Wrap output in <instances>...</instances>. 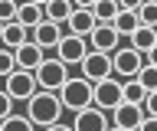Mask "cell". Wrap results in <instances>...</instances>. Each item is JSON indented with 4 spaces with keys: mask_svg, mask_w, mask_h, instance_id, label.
Masks as SVG:
<instances>
[{
    "mask_svg": "<svg viewBox=\"0 0 157 131\" xmlns=\"http://www.w3.org/2000/svg\"><path fill=\"white\" fill-rule=\"evenodd\" d=\"M62 111H66V105L59 98V92H36L26 102V118L43 131L52 125H62Z\"/></svg>",
    "mask_w": 157,
    "mask_h": 131,
    "instance_id": "6da1fadb",
    "label": "cell"
},
{
    "mask_svg": "<svg viewBox=\"0 0 157 131\" xmlns=\"http://www.w3.org/2000/svg\"><path fill=\"white\" fill-rule=\"evenodd\" d=\"M59 98H62L66 111L78 115V111H85V108L95 105V85L88 79H69L66 85H62V92H59Z\"/></svg>",
    "mask_w": 157,
    "mask_h": 131,
    "instance_id": "7a4b0ae2",
    "label": "cell"
},
{
    "mask_svg": "<svg viewBox=\"0 0 157 131\" xmlns=\"http://www.w3.org/2000/svg\"><path fill=\"white\" fill-rule=\"evenodd\" d=\"M36 82L43 92H62V85L69 82V66L59 56H46V62L36 69Z\"/></svg>",
    "mask_w": 157,
    "mask_h": 131,
    "instance_id": "3957f363",
    "label": "cell"
},
{
    "mask_svg": "<svg viewBox=\"0 0 157 131\" xmlns=\"http://www.w3.org/2000/svg\"><path fill=\"white\" fill-rule=\"evenodd\" d=\"M7 85H3V92H7L13 102H29L36 92H43L39 89V82H36V72H23V69H17L10 79H3Z\"/></svg>",
    "mask_w": 157,
    "mask_h": 131,
    "instance_id": "277c9868",
    "label": "cell"
},
{
    "mask_svg": "<svg viewBox=\"0 0 157 131\" xmlns=\"http://www.w3.org/2000/svg\"><path fill=\"white\" fill-rule=\"evenodd\" d=\"M111 72H115V56H108V52H88L85 62H82V79H88L92 85H98V82L111 79Z\"/></svg>",
    "mask_w": 157,
    "mask_h": 131,
    "instance_id": "5b68a950",
    "label": "cell"
},
{
    "mask_svg": "<svg viewBox=\"0 0 157 131\" xmlns=\"http://www.w3.org/2000/svg\"><path fill=\"white\" fill-rule=\"evenodd\" d=\"M121 105H124V82L105 79V82H98V85H95V108L115 115Z\"/></svg>",
    "mask_w": 157,
    "mask_h": 131,
    "instance_id": "8992f818",
    "label": "cell"
},
{
    "mask_svg": "<svg viewBox=\"0 0 157 131\" xmlns=\"http://www.w3.org/2000/svg\"><path fill=\"white\" fill-rule=\"evenodd\" d=\"M141 69H144V52H137L131 43L115 52V72L121 75V79H137Z\"/></svg>",
    "mask_w": 157,
    "mask_h": 131,
    "instance_id": "52a82bcc",
    "label": "cell"
},
{
    "mask_svg": "<svg viewBox=\"0 0 157 131\" xmlns=\"http://www.w3.org/2000/svg\"><path fill=\"white\" fill-rule=\"evenodd\" d=\"M92 7H95V3H78V7H75L72 20L66 23L72 36H82V40H88V36L95 33V26H98V17H95V10H92Z\"/></svg>",
    "mask_w": 157,
    "mask_h": 131,
    "instance_id": "ba28073f",
    "label": "cell"
},
{
    "mask_svg": "<svg viewBox=\"0 0 157 131\" xmlns=\"http://www.w3.org/2000/svg\"><path fill=\"white\" fill-rule=\"evenodd\" d=\"M88 40H82V36H72V33H66V40L59 43V49H56V56L66 66H82L85 62V56H88Z\"/></svg>",
    "mask_w": 157,
    "mask_h": 131,
    "instance_id": "9c48e42d",
    "label": "cell"
},
{
    "mask_svg": "<svg viewBox=\"0 0 157 131\" xmlns=\"http://www.w3.org/2000/svg\"><path fill=\"white\" fill-rule=\"evenodd\" d=\"M118 40H121V33L115 30V23H98L95 33L88 36V43H92V49L95 52H108V56H115L121 46H118Z\"/></svg>",
    "mask_w": 157,
    "mask_h": 131,
    "instance_id": "30bf717a",
    "label": "cell"
},
{
    "mask_svg": "<svg viewBox=\"0 0 157 131\" xmlns=\"http://www.w3.org/2000/svg\"><path fill=\"white\" fill-rule=\"evenodd\" d=\"M62 40H66V33H62V26H59V23H49V20H43V23L36 26V30H33V43H36L39 49H46V52H49V49L56 52Z\"/></svg>",
    "mask_w": 157,
    "mask_h": 131,
    "instance_id": "8fae6325",
    "label": "cell"
},
{
    "mask_svg": "<svg viewBox=\"0 0 157 131\" xmlns=\"http://www.w3.org/2000/svg\"><path fill=\"white\" fill-rule=\"evenodd\" d=\"M144 118H147L144 105H128V102H124V105L115 111V128H121V131H141Z\"/></svg>",
    "mask_w": 157,
    "mask_h": 131,
    "instance_id": "7c38bea8",
    "label": "cell"
},
{
    "mask_svg": "<svg viewBox=\"0 0 157 131\" xmlns=\"http://www.w3.org/2000/svg\"><path fill=\"white\" fill-rule=\"evenodd\" d=\"M72 128L75 131H108L111 125H108V118H105V111L101 108H85V111H78L75 118H72Z\"/></svg>",
    "mask_w": 157,
    "mask_h": 131,
    "instance_id": "4fadbf2b",
    "label": "cell"
},
{
    "mask_svg": "<svg viewBox=\"0 0 157 131\" xmlns=\"http://www.w3.org/2000/svg\"><path fill=\"white\" fill-rule=\"evenodd\" d=\"M46 56H49L46 49H39L36 43L29 40L26 46H23V49L17 52V66H20V69H23V72H36L39 66H43V62H46Z\"/></svg>",
    "mask_w": 157,
    "mask_h": 131,
    "instance_id": "5bb4252c",
    "label": "cell"
},
{
    "mask_svg": "<svg viewBox=\"0 0 157 131\" xmlns=\"http://www.w3.org/2000/svg\"><path fill=\"white\" fill-rule=\"evenodd\" d=\"M26 26H23V23H7V26H3V40H0V46H3V49H13V52H20L23 49V46H26Z\"/></svg>",
    "mask_w": 157,
    "mask_h": 131,
    "instance_id": "9a60e30c",
    "label": "cell"
},
{
    "mask_svg": "<svg viewBox=\"0 0 157 131\" xmlns=\"http://www.w3.org/2000/svg\"><path fill=\"white\" fill-rule=\"evenodd\" d=\"M43 7H46V20L59 23V26H66V23L72 20V13H75V7H72L69 0H49V3H43Z\"/></svg>",
    "mask_w": 157,
    "mask_h": 131,
    "instance_id": "2e32d148",
    "label": "cell"
},
{
    "mask_svg": "<svg viewBox=\"0 0 157 131\" xmlns=\"http://www.w3.org/2000/svg\"><path fill=\"white\" fill-rule=\"evenodd\" d=\"M141 26V17H137V7H121V13H118V20H115V30L121 33V36H134V30Z\"/></svg>",
    "mask_w": 157,
    "mask_h": 131,
    "instance_id": "e0dca14e",
    "label": "cell"
},
{
    "mask_svg": "<svg viewBox=\"0 0 157 131\" xmlns=\"http://www.w3.org/2000/svg\"><path fill=\"white\" fill-rule=\"evenodd\" d=\"M131 46H134L137 52L151 56V52L157 49V30H151V26H137L134 36H131Z\"/></svg>",
    "mask_w": 157,
    "mask_h": 131,
    "instance_id": "ac0fdd59",
    "label": "cell"
},
{
    "mask_svg": "<svg viewBox=\"0 0 157 131\" xmlns=\"http://www.w3.org/2000/svg\"><path fill=\"white\" fill-rule=\"evenodd\" d=\"M43 20H46V7L43 3H20V23L26 30H36Z\"/></svg>",
    "mask_w": 157,
    "mask_h": 131,
    "instance_id": "d6986e66",
    "label": "cell"
},
{
    "mask_svg": "<svg viewBox=\"0 0 157 131\" xmlns=\"http://www.w3.org/2000/svg\"><path fill=\"white\" fill-rule=\"evenodd\" d=\"M95 17L98 23H115L118 20V13H121V3H115V0H95Z\"/></svg>",
    "mask_w": 157,
    "mask_h": 131,
    "instance_id": "ffe728a7",
    "label": "cell"
},
{
    "mask_svg": "<svg viewBox=\"0 0 157 131\" xmlns=\"http://www.w3.org/2000/svg\"><path fill=\"white\" fill-rule=\"evenodd\" d=\"M124 102H128V105H144V102H147V89L137 79H128L124 82Z\"/></svg>",
    "mask_w": 157,
    "mask_h": 131,
    "instance_id": "44dd1931",
    "label": "cell"
},
{
    "mask_svg": "<svg viewBox=\"0 0 157 131\" xmlns=\"http://www.w3.org/2000/svg\"><path fill=\"white\" fill-rule=\"evenodd\" d=\"M17 69H20V66H17V52L0 46V79H10Z\"/></svg>",
    "mask_w": 157,
    "mask_h": 131,
    "instance_id": "7402d4cb",
    "label": "cell"
},
{
    "mask_svg": "<svg viewBox=\"0 0 157 131\" xmlns=\"http://www.w3.org/2000/svg\"><path fill=\"white\" fill-rule=\"evenodd\" d=\"M137 17H141V26H151V30H157V3H154V0L141 3V7H137Z\"/></svg>",
    "mask_w": 157,
    "mask_h": 131,
    "instance_id": "603a6c76",
    "label": "cell"
},
{
    "mask_svg": "<svg viewBox=\"0 0 157 131\" xmlns=\"http://www.w3.org/2000/svg\"><path fill=\"white\" fill-rule=\"evenodd\" d=\"M0 131H36V125H33L26 115H13V118H7L0 125Z\"/></svg>",
    "mask_w": 157,
    "mask_h": 131,
    "instance_id": "cb8c5ba5",
    "label": "cell"
},
{
    "mask_svg": "<svg viewBox=\"0 0 157 131\" xmlns=\"http://www.w3.org/2000/svg\"><path fill=\"white\" fill-rule=\"evenodd\" d=\"M20 20V3L13 0H0V23L7 26V23H17Z\"/></svg>",
    "mask_w": 157,
    "mask_h": 131,
    "instance_id": "d4e9b609",
    "label": "cell"
},
{
    "mask_svg": "<svg viewBox=\"0 0 157 131\" xmlns=\"http://www.w3.org/2000/svg\"><path fill=\"white\" fill-rule=\"evenodd\" d=\"M137 82L147 89V95H151V92H157V66H151V62H147L144 69H141V75H137Z\"/></svg>",
    "mask_w": 157,
    "mask_h": 131,
    "instance_id": "484cf974",
    "label": "cell"
},
{
    "mask_svg": "<svg viewBox=\"0 0 157 131\" xmlns=\"http://www.w3.org/2000/svg\"><path fill=\"white\" fill-rule=\"evenodd\" d=\"M7 118H13V98H10L7 92H0V125Z\"/></svg>",
    "mask_w": 157,
    "mask_h": 131,
    "instance_id": "4316f807",
    "label": "cell"
},
{
    "mask_svg": "<svg viewBox=\"0 0 157 131\" xmlns=\"http://www.w3.org/2000/svg\"><path fill=\"white\" fill-rule=\"evenodd\" d=\"M144 108H147V115H151V118H157V92H151V95H147Z\"/></svg>",
    "mask_w": 157,
    "mask_h": 131,
    "instance_id": "83f0119b",
    "label": "cell"
},
{
    "mask_svg": "<svg viewBox=\"0 0 157 131\" xmlns=\"http://www.w3.org/2000/svg\"><path fill=\"white\" fill-rule=\"evenodd\" d=\"M141 131H157V118H151V115H147L144 125H141Z\"/></svg>",
    "mask_w": 157,
    "mask_h": 131,
    "instance_id": "f1b7e54d",
    "label": "cell"
},
{
    "mask_svg": "<svg viewBox=\"0 0 157 131\" xmlns=\"http://www.w3.org/2000/svg\"><path fill=\"white\" fill-rule=\"evenodd\" d=\"M46 131H75L72 125H52V128H46Z\"/></svg>",
    "mask_w": 157,
    "mask_h": 131,
    "instance_id": "f546056e",
    "label": "cell"
},
{
    "mask_svg": "<svg viewBox=\"0 0 157 131\" xmlns=\"http://www.w3.org/2000/svg\"><path fill=\"white\" fill-rule=\"evenodd\" d=\"M147 62H151V66H157V49L151 52V56H147Z\"/></svg>",
    "mask_w": 157,
    "mask_h": 131,
    "instance_id": "4dcf8cb0",
    "label": "cell"
},
{
    "mask_svg": "<svg viewBox=\"0 0 157 131\" xmlns=\"http://www.w3.org/2000/svg\"><path fill=\"white\" fill-rule=\"evenodd\" d=\"M0 40H3V23H0Z\"/></svg>",
    "mask_w": 157,
    "mask_h": 131,
    "instance_id": "1f68e13d",
    "label": "cell"
},
{
    "mask_svg": "<svg viewBox=\"0 0 157 131\" xmlns=\"http://www.w3.org/2000/svg\"><path fill=\"white\" fill-rule=\"evenodd\" d=\"M108 131H121V128H115V125H111V128H108Z\"/></svg>",
    "mask_w": 157,
    "mask_h": 131,
    "instance_id": "d6a6232c",
    "label": "cell"
}]
</instances>
